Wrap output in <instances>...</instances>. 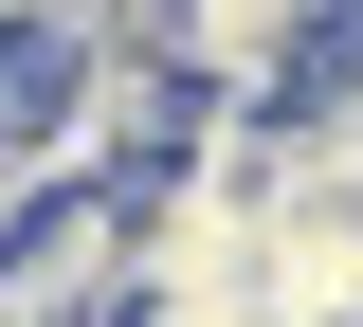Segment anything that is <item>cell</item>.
<instances>
[{
    "mask_svg": "<svg viewBox=\"0 0 363 327\" xmlns=\"http://www.w3.org/2000/svg\"><path fill=\"white\" fill-rule=\"evenodd\" d=\"M128 309V182H18L0 200V327H109Z\"/></svg>",
    "mask_w": 363,
    "mask_h": 327,
    "instance_id": "obj_1",
    "label": "cell"
},
{
    "mask_svg": "<svg viewBox=\"0 0 363 327\" xmlns=\"http://www.w3.org/2000/svg\"><path fill=\"white\" fill-rule=\"evenodd\" d=\"M164 55L218 109H291L327 55H345V0H164Z\"/></svg>",
    "mask_w": 363,
    "mask_h": 327,
    "instance_id": "obj_2",
    "label": "cell"
},
{
    "mask_svg": "<svg viewBox=\"0 0 363 327\" xmlns=\"http://www.w3.org/2000/svg\"><path fill=\"white\" fill-rule=\"evenodd\" d=\"M255 309L272 327H363V200H255Z\"/></svg>",
    "mask_w": 363,
    "mask_h": 327,
    "instance_id": "obj_3",
    "label": "cell"
}]
</instances>
